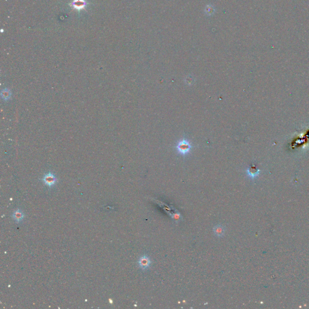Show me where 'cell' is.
Listing matches in <instances>:
<instances>
[{
    "instance_id": "obj_8",
    "label": "cell",
    "mask_w": 309,
    "mask_h": 309,
    "mask_svg": "<svg viewBox=\"0 0 309 309\" xmlns=\"http://www.w3.org/2000/svg\"><path fill=\"white\" fill-rule=\"evenodd\" d=\"M11 95H12V93H11L10 90L7 89V88H5V89L1 91V96L2 99L5 101L9 100L11 99Z\"/></svg>"
},
{
    "instance_id": "obj_6",
    "label": "cell",
    "mask_w": 309,
    "mask_h": 309,
    "mask_svg": "<svg viewBox=\"0 0 309 309\" xmlns=\"http://www.w3.org/2000/svg\"><path fill=\"white\" fill-rule=\"evenodd\" d=\"M213 231L217 237H221L225 234V228L222 225H217L214 227Z\"/></svg>"
},
{
    "instance_id": "obj_5",
    "label": "cell",
    "mask_w": 309,
    "mask_h": 309,
    "mask_svg": "<svg viewBox=\"0 0 309 309\" xmlns=\"http://www.w3.org/2000/svg\"><path fill=\"white\" fill-rule=\"evenodd\" d=\"M12 217L14 221H15L17 223H18L23 221L24 218V215L23 212L22 211V210L21 209L18 208L16 211H14L13 212V215H12Z\"/></svg>"
},
{
    "instance_id": "obj_3",
    "label": "cell",
    "mask_w": 309,
    "mask_h": 309,
    "mask_svg": "<svg viewBox=\"0 0 309 309\" xmlns=\"http://www.w3.org/2000/svg\"><path fill=\"white\" fill-rule=\"evenodd\" d=\"M139 267L143 270L148 269L151 264V260L148 255H143L138 261Z\"/></svg>"
},
{
    "instance_id": "obj_4",
    "label": "cell",
    "mask_w": 309,
    "mask_h": 309,
    "mask_svg": "<svg viewBox=\"0 0 309 309\" xmlns=\"http://www.w3.org/2000/svg\"><path fill=\"white\" fill-rule=\"evenodd\" d=\"M246 173H247V175L249 176L250 178L252 179H254L259 175L260 170L255 166L252 165L251 166H250L247 169Z\"/></svg>"
},
{
    "instance_id": "obj_1",
    "label": "cell",
    "mask_w": 309,
    "mask_h": 309,
    "mask_svg": "<svg viewBox=\"0 0 309 309\" xmlns=\"http://www.w3.org/2000/svg\"><path fill=\"white\" fill-rule=\"evenodd\" d=\"M193 148V146L186 138H183L176 146V151L182 156L187 155Z\"/></svg>"
},
{
    "instance_id": "obj_2",
    "label": "cell",
    "mask_w": 309,
    "mask_h": 309,
    "mask_svg": "<svg viewBox=\"0 0 309 309\" xmlns=\"http://www.w3.org/2000/svg\"><path fill=\"white\" fill-rule=\"evenodd\" d=\"M42 181L45 183V185L49 187H51L56 184L57 182V178L56 176L53 173L48 172L43 176Z\"/></svg>"
},
{
    "instance_id": "obj_7",
    "label": "cell",
    "mask_w": 309,
    "mask_h": 309,
    "mask_svg": "<svg viewBox=\"0 0 309 309\" xmlns=\"http://www.w3.org/2000/svg\"><path fill=\"white\" fill-rule=\"evenodd\" d=\"M72 6L74 9L80 10L84 9L85 6V2L84 0H74L72 2Z\"/></svg>"
}]
</instances>
